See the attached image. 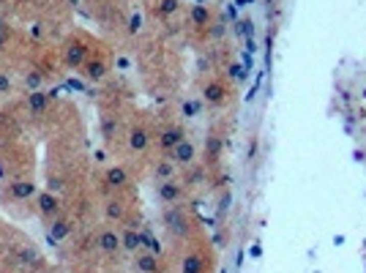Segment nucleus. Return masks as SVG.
Here are the masks:
<instances>
[{
	"mask_svg": "<svg viewBox=\"0 0 366 273\" xmlns=\"http://www.w3.org/2000/svg\"><path fill=\"white\" fill-rule=\"evenodd\" d=\"M197 109H200V107H197V104H192V101L183 104V112H186V118H194V115H197Z\"/></svg>",
	"mask_w": 366,
	"mask_h": 273,
	"instance_id": "23",
	"label": "nucleus"
},
{
	"mask_svg": "<svg viewBox=\"0 0 366 273\" xmlns=\"http://www.w3.org/2000/svg\"><path fill=\"white\" fill-rule=\"evenodd\" d=\"M28 107H30V112H44V109H47V96H44L41 90H30Z\"/></svg>",
	"mask_w": 366,
	"mask_h": 273,
	"instance_id": "11",
	"label": "nucleus"
},
{
	"mask_svg": "<svg viewBox=\"0 0 366 273\" xmlns=\"http://www.w3.org/2000/svg\"><path fill=\"white\" fill-rule=\"evenodd\" d=\"M85 47L82 44H68L66 47V63H68V66H82V63H85Z\"/></svg>",
	"mask_w": 366,
	"mask_h": 273,
	"instance_id": "8",
	"label": "nucleus"
},
{
	"mask_svg": "<svg viewBox=\"0 0 366 273\" xmlns=\"http://www.w3.org/2000/svg\"><path fill=\"white\" fill-rule=\"evenodd\" d=\"M107 213H109V219H123V208L118 205V202H109L107 205Z\"/></svg>",
	"mask_w": 366,
	"mask_h": 273,
	"instance_id": "21",
	"label": "nucleus"
},
{
	"mask_svg": "<svg viewBox=\"0 0 366 273\" xmlns=\"http://www.w3.org/2000/svg\"><path fill=\"white\" fill-rule=\"evenodd\" d=\"M9 194L14 199H30V197H36V183L33 180H14L9 186Z\"/></svg>",
	"mask_w": 366,
	"mask_h": 273,
	"instance_id": "4",
	"label": "nucleus"
},
{
	"mask_svg": "<svg viewBox=\"0 0 366 273\" xmlns=\"http://www.w3.org/2000/svg\"><path fill=\"white\" fill-rule=\"evenodd\" d=\"M71 232V227H68V221L66 219H58V216H55V219H50V227H47V235H50L52 240H63Z\"/></svg>",
	"mask_w": 366,
	"mask_h": 273,
	"instance_id": "6",
	"label": "nucleus"
},
{
	"mask_svg": "<svg viewBox=\"0 0 366 273\" xmlns=\"http://www.w3.org/2000/svg\"><path fill=\"white\" fill-rule=\"evenodd\" d=\"M140 25H142V19L137 17V14H134V17H131V22H129V30H131V33H137V30H140Z\"/></svg>",
	"mask_w": 366,
	"mask_h": 273,
	"instance_id": "24",
	"label": "nucleus"
},
{
	"mask_svg": "<svg viewBox=\"0 0 366 273\" xmlns=\"http://www.w3.org/2000/svg\"><path fill=\"white\" fill-rule=\"evenodd\" d=\"M175 9H178V0H162V3H158V14H172Z\"/></svg>",
	"mask_w": 366,
	"mask_h": 273,
	"instance_id": "20",
	"label": "nucleus"
},
{
	"mask_svg": "<svg viewBox=\"0 0 366 273\" xmlns=\"http://www.w3.org/2000/svg\"><path fill=\"white\" fill-rule=\"evenodd\" d=\"M192 19H194V25H208L211 11L205 9V6H194V9H192Z\"/></svg>",
	"mask_w": 366,
	"mask_h": 273,
	"instance_id": "17",
	"label": "nucleus"
},
{
	"mask_svg": "<svg viewBox=\"0 0 366 273\" xmlns=\"http://www.w3.org/2000/svg\"><path fill=\"white\" fill-rule=\"evenodd\" d=\"M9 90H11V79H9V74H3V71H0V96L9 93Z\"/></svg>",
	"mask_w": 366,
	"mask_h": 273,
	"instance_id": "22",
	"label": "nucleus"
},
{
	"mask_svg": "<svg viewBox=\"0 0 366 273\" xmlns=\"http://www.w3.org/2000/svg\"><path fill=\"white\" fill-rule=\"evenodd\" d=\"M44 273H52V270H44Z\"/></svg>",
	"mask_w": 366,
	"mask_h": 273,
	"instance_id": "26",
	"label": "nucleus"
},
{
	"mask_svg": "<svg viewBox=\"0 0 366 273\" xmlns=\"http://www.w3.org/2000/svg\"><path fill=\"white\" fill-rule=\"evenodd\" d=\"M41 74H38V71H28L25 74V85L30 87V90H38V87H41Z\"/></svg>",
	"mask_w": 366,
	"mask_h": 273,
	"instance_id": "19",
	"label": "nucleus"
},
{
	"mask_svg": "<svg viewBox=\"0 0 366 273\" xmlns=\"http://www.w3.org/2000/svg\"><path fill=\"white\" fill-rule=\"evenodd\" d=\"M158 197H162V202H175V199L180 197V186L175 180H164L162 186H158Z\"/></svg>",
	"mask_w": 366,
	"mask_h": 273,
	"instance_id": "7",
	"label": "nucleus"
},
{
	"mask_svg": "<svg viewBox=\"0 0 366 273\" xmlns=\"http://www.w3.org/2000/svg\"><path fill=\"white\" fill-rule=\"evenodd\" d=\"M183 273H202V262H200V257H186L183 260Z\"/></svg>",
	"mask_w": 366,
	"mask_h": 273,
	"instance_id": "18",
	"label": "nucleus"
},
{
	"mask_svg": "<svg viewBox=\"0 0 366 273\" xmlns=\"http://www.w3.org/2000/svg\"><path fill=\"white\" fill-rule=\"evenodd\" d=\"M99 248L101 252H107V254H112L121 248V235L112 230H104V232H99Z\"/></svg>",
	"mask_w": 366,
	"mask_h": 273,
	"instance_id": "5",
	"label": "nucleus"
},
{
	"mask_svg": "<svg viewBox=\"0 0 366 273\" xmlns=\"http://www.w3.org/2000/svg\"><path fill=\"white\" fill-rule=\"evenodd\" d=\"M36 208L44 219H55L60 211V199L55 197L52 191H41V194H36Z\"/></svg>",
	"mask_w": 366,
	"mask_h": 273,
	"instance_id": "1",
	"label": "nucleus"
},
{
	"mask_svg": "<svg viewBox=\"0 0 366 273\" xmlns=\"http://www.w3.org/2000/svg\"><path fill=\"white\" fill-rule=\"evenodd\" d=\"M19 262L22 265H36V262H41V254H38L33 246H22L19 248Z\"/></svg>",
	"mask_w": 366,
	"mask_h": 273,
	"instance_id": "14",
	"label": "nucleus"
},
{
	"mask_svg": "<svg viewBox=\"0 0 366 273\" xmlns=\"http://www.w3.org/2000/svg\"><path fill=\"white\" fill-rule=\"evenodd\" d=\"M107 183L112 189H121L123 183H126V170H123V167H112V170L107 172Z\"/></svg>",
	"mask_w": 366,
	"mask_h": 273,
	"instance_id": "15",
	"label": "nucleus"
},
{
	"mask_svg": "<svg viewBox=\"0 0 366 273\" xmlns=\"http://www.w3.org/2000/svg\"><path fill=\"white\" fill-rule=\"evenodd\" d=\"M104 74H107V66H104L101 60H93V63H87V66H85V77L93 79V82H96V79H101Z\"/></svg>",
	"mask_w": 366,
	"mask_h": 273,
	"instance_id": "13",
	"label": "nucleus"
},
{
	"mask_svg": "<svg viewBox=\"0 0 366 273\" xmlns=\"http://www.w3.org/2000/svg\"><path fill=\"white\" fill-rule=\"evenodd\" d=\"M205 101H208V104H221V101H224V87H221L219 82L208 85V87H205Z\"/></svg>",
	"mask_w": 366,
	"mask_h": 273,
	"instance_id": "12",
	"label": "nucleus"
},
{
	"mask_svg": "<svg viewBox=\"0 0 366 273\" xmlns=\"http://www.w3.org/2000/svg\"><path fill=\"white\" fill-rule=\"evenodd\" d=\"M3 47H6V36L0 33V50H3Z\"/></svg>",
	"mask_w": 366,
	"mask_h": 273,
	"instance_id": "25",
	"label": "nucleus"
},
{
	"mask_svg": "<svg viewBox=\"0 0 366 273\" xmlns=\"http://www.w3.org/2000/svg\"><path fill=\"white\" fill-rule=\"evenodd\" d=\"M194 156H197V150L194 145L189 140H180L178 145H175L170 150V158H172V164H192L194 162Z\"/></svg>",
	"mask_w": 366,
	"mask_h": 273,
	"instance_id": "2",
	"label": "nucleus"
},
{
	"mask_svg": "<svg viewBox=\"0 0 366 273\" xmlns=\"http://www.w3.org/2000/svg\"><path fill=\"white\" fill-rule=\"evenodd\" d=\"M121 248H126V252H140V248H142L140 232L137 230H126L123 235H121Z\"/></svg>",
	"mask_w": 366,
	"mask_h": 273,
	"instance_id": "9",
	"label": "nucleus"
},
{
	"mask_svg": "<svg viewBox=\"0 0 366 273\" xmlns=\"http://www.w3.org/2000/svg\"><path fill=\"white\" fill-rule=\"evenodd\" d=\"M137 270L140 273H162V262L150 252H137Z\"/></svg>",
	"mask_w": 366,
	"mask_h": 273,
	"instance_id": "3",
	"label": "nucleus"
},
{
	"mask_svg": "<svg viewBox=\"0 0 366 273\" xmlns=\"http://www.w3.org/2000/svg\"><path fill=\"white\" fill-rule=\"evenodd\" d=\"M129 142H131L134 150H145L148 148V131H145V128H134Z\"/></svg>",
	"mask_w": 366,
	"mask_h": 273,
	"instance_id": "16",
	"label": "nucleus"
},
{
	"mask_svg": "<svg viewBox=\"0 0 366 273\" xmlns=\"http://www.w3.org/2000/svg\"><path fill=\"white\" fill-rule=\"evenodd\" d=\"M180 140H183V131H180V128H167V131H162V136H158L162 148H167V150H172Z\"/></svg>",
	"mask_w": 366,
	"mask_h": 273,
	"instance_id": "10",
	"label": "nucleus"
}]
</instances>
